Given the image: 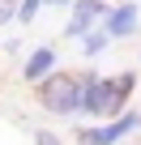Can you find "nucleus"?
<instances>
[{"instance_id":"1","label":"nucleus","mask_w":141,"mask_h":145,"mask_svg":"<svg viewBox=\"0 0 141 145\" xmlns=\"http://www.w3.org/2000/svg\"><path fill=\"white\" fill-rule=\"evenodd\" d=\"M137 90V77L132 72H115V77H98V72H86V115H98V120H120L128 94Z\"/></svg>"},{"instance_id":"2","label":"nucleus","mask_w":141,"mask_h":145,"mask_svg":"<svg viewBox=\"0 0 141 145\" xmlns=\"http://www.w3.org/2000/svg\"><path fill=\"white\" fill-rule=\"evenodd\" d=\"M39 103L51 115H77L86 107V72H51L39 86Z\"/></svg>"},{"instance_id":"3","label":"nucleus","mask_w":141,"mask_h":145,"mask_svg":"<svg viewBox=\"0 0 141 145\" xmlns=\"http://www.w3.org/2000/svg\"><path fill=\"white\" fill-rule=\"evenodd\" d=\"M141 128V111H132V115H120V120H111V124H98V128H81V145H120L128 132H137Z\"/></svg>"},{"instance_id":"4","label":"nucleus","mask_w":141,"mask_h":145,"mask_svg":"<svg viewBox=\"0 0 141 145\" xmlns=\"http://www.w3.org/2000/svg\"><path fill=\"white\" fill-rule=\"evenodd\" d=\"M107 5H103V0H77V5H73V17H68V26H64V34L68 39H86L98 22H107Z\"/></svg>"},{"instance_id":"5","label":"nucleus","mask_w":141,"mask_h":145,"mask_svg":"<svg viewBox=\"0 0 141 145\" xmlns=\"http://www.w3.org/2000/svg\"><path fill=\"white\" fill-rule=\"evenodd\" d=\"M103 30H107L111 39H124V34H132V30H137V5H132V0H128V5H115V9L107 13Z\"/></svg>"},{"instance_id":"6","label":"nucleus","mask_w":141,"mask_h":145,"mask_svg":"<svg viewBox=\"0 0 141 145\" xmlns=\"http://www.w3.org/2000/svg\"><path fill=\"white\" fill-rule=\"evenodd\" d=\"M51 68H56V51H51V47H39V51H30V60H26V68H22V77L43 86V81L51 77Z\"/></svg>"},{"instance_id":"7","label":"nucleus","mask_w":141,"mask_h":145,"mask_svg":"<svg viewBox=\"0 0 141 145\" xmlns=\"http://www.w3.org/2000/svg\"><path fill=\"white\" fill-rule=\"evenodd\" d=\"M107 43H111L107 30H90V34L81 39V51H86V56H98V51H107Z\"/></svg>"},{"instance_id":"8","label":"nucleus","mask_w":141,"mask_h":145,"mask_svg":"<svg viewBox=\"0 0 141 145\" xmlns=\"http://www.w3.org/2000/svg\"><path fill=\"white\" fill-rule=\"evenodd\" d=\"M39 5H47V0H22V9H17V17H22V22H34Z\"/></svg>"},{"instance_id":"9","label":"nucleus","mask_w":141,"mask_h":145,"mask_svg":"<svg viewBox=\"0 0 141 145\" xmlns=\"http://www.w3.org/2000/svg\"><path fill=\"white\" fill-rule=\"evenodd\" d=\"M13 5H17V0H0V26H5L9 17H17V9H13Z\"/></svg>"},{"instance_id":"10","label":"nucleus","mask_w":141,"mask_h":145,"mask_svg":"<svg viewBox=\"0 0 141 145\" xmlns=\"http://www.w3.org/2000/svg\"><path fill=\"white\" fill-rule=\"evenodd\" d=\"M34 141H39V145H60V137H56V132H39Z\"/></svg>"},{"instance_id":"11","label":"nucleus","mask_w":141,"mask_h":145,"mask_svg":"<svg viewBox=\"0 0 141 145\" xmlns=\"http://www.w3.org/2000/svg\"><path fill=\"white\" fill-rule=\"evenodd\" d=\"M47 5H77V0H47Z\"/></svg>"}]
</instances>
